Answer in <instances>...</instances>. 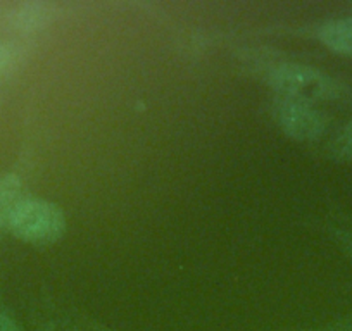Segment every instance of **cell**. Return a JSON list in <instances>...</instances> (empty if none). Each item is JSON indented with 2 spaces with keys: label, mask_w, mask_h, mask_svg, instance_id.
<instances>
[{
  "label": "cell",
  "mask_w": 352,
  "mask_h": 331,
  "mask_svg": "<svg viewBox=\"0 0 352 331\" xmlns=\"http://www.w3.org/2000/svg\"><path fill=\"white\" fill-rule=\"evenodd\" d=\"M16 238L35 245H49L66 233V216L59 205L43 198H23L8 222Z\"/></svg>",
  "instance_id": "1"
},
{
  "label": "cell",
  "mask_w": 352,
  "mask_h": 331,
  "mask_svg": "<svg viewBox=\"0 0 352 331\" xmlns=\"http://www.w3.org/2000/svg\"><path fill=\"white\" fill-rule=\"evenodd\" d=\"M268 83L282 99L299 102H318V100L337 99L340 87L328 74L304 64H280L270 73Z\"/></svg>",
  "instance_id": "2"
},
{
  "label": "cell",
  "mask_w": 352,
  "mask_h": 331,
  "mask_svg": "<svg viewBox=\"0 0 352 331\" xmlns=\"http://www.w3.org/2000/svg\"><path fill=\"white\" fill-rule=\"evenodd\" d=\"M273 117L287 137L297 141H314L323 137L327 119L307 102L278 99L273 106Z\"/></svg>",
  "instance_id": "3"
},
{
  "label": "cell",
  "mask_w": 352,
  "mask_h": 331,
  "mask_svg": "<svg viewBox=\"0 0 352 331\" xmlns=\"http://www.w3.org/2000/svg\"><path fill=\"white\" fill-rule=\"evenodd\" d=\"M52 4L47 2H25L9 12V25L19 33H35L54 21Z\"/></svg>",
  "instance_id": "4"
},
{
  "label": "cell",
  "mask_w": 352,
  "mask_h": 331,
  "mask_svg": "<svg viewBox=\"0 0 352 331\" xmlns=\"http://www.w3.org/2000/svg\"><path fill=\"white\" fill-rule=\"evenodd\" d=\"M318 38L324 47L340 56H352V18L331 19L318 30Z\"/></svg>",
  "instance_id": "5"
},
{
  "label": "cell",
  "mask_w": 352,
  "mask_h": 331,
  "mask_svg": "<svg viewBox=\"0 0 352 331\" xmlns=\"http://www.w3.org/2000/svg\"><path fill=\"white\" fill-rule=\"evenodd\" d=\"M23 201L21 178L14 173H8L0 178V229L6 228L12 212Z\"/></svg>",
  "instance_id": "6"
},
{
  "label": "cell",
  "mask_w": 352,
  "mask_h": 331,
  "mask_svg": "<svg viewBox=\"0 0 352 331\" xmlns=\"http://www.w3.org/2000/svg\"><path fill=\"white\" fill-rule=\"evenodd\" d=\"M18 59V49L11 43L0 42V76L8 73Z\"/></svg>",
  "instance_id": "7"
},
{
  "label": "cell",
  "mask_w": 352,
  "mask_h": 331,
  "mask_svg": "<svg viewBox=\"0 0 352 331\" xmlns=\"http://www.w3.org/2000/svg\"><path fill=\"white\" fill-rule=\"evenodd\" d=\"M337 148L344 157L352 159V121H349L344 130H342L337 141Z\"/></svg>",
  "instance_id": "8"
},
{
  "label": "cell",
  "mask_w": 352,
  "mask_h": 331,
  "mask_svg": "<svg viewBox=\"0 0 352 331\" xmlns=\"http://www.w3.org/2000/svg\"><path fill=\"white\" fill-rule=\"evenodd\" d=\"M0 331H21V328L11 317L0 312Z\"/></svg>",
  "instance_id": "9"
}]
</instances>
